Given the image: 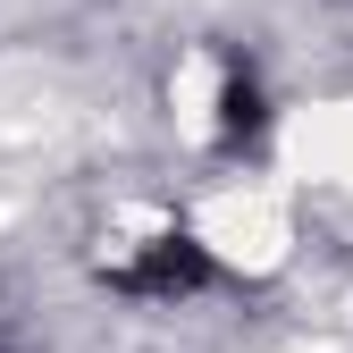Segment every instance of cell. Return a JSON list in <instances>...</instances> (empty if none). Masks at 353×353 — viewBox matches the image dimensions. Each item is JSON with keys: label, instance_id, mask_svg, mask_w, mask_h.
<instances>
[{"label": "cell", "instance_id": "2", "mask_svg": "<svg viewBox=\"0 0 353 353\" xmlns=\"http://www.w3.org/2000/svg\"><path fill=\"white\" fill-rule=\"evenodd\" d=\"M261 135H270V93H261L252 59H228V76H219V152H252Z\"/></svg>", "mask_w": 353, "mask_h": 353}, {"label": "cell", "instance_id": "1", "mask_svg": "<svg viewBox=\"0 0 353 353\" xmlns=\"http://www.w3.org/2000/svg\"><path fill=\"white\" fill-rule=\"evenodd\" d=\"M118 294H135V303H185L210 286V244L194 228H160L135 261H118V270H101Z\"/></svg>", "mask_w": 353, "mask_h": 353}]
</instances>
